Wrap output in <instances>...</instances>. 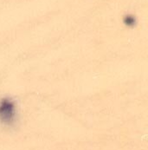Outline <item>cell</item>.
<instances>
[{"label": "cell", "mask_w": 148, "mask_h": 150, "mask_svg": "<svg viewBox=\"0 0 148 150\" xmlns=\"http://www.w3.org/2000/svg\"><path fill=\"white\" fill-rule=\"evenodd\" d=\"M124 22L128 26H132L135 23V18L133 17H132V16H127L124 18Z\"/></svg>", "instance_id": "obj_2"}, {"label": "cell", "mask_w": 148, "mask_h": 150, "mask_svg": "<svg viewBox=\"0 0 148 150\" xmlns=\"http://www.w3.org/2000/svg\"><path fill=\"white\" fill-rule=\"evenodd\" d=\"M14 103L9 99H3L0 102V121L4 123H11L15 117Z\"/></svg>", "instance_id": "obj_1"}]
</instances>
